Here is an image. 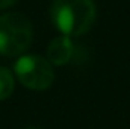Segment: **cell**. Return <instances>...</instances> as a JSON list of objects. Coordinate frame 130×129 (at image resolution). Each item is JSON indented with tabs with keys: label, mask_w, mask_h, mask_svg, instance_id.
Returning a JSON list of instances; mask_svg holds the SVG:
<instances>
[{
	"label": "cell",
	"mask_w": 130,
	"mask_h": 129,
	"mask_svg": "<svg viewBox=\"0 0 130 129\" xmlns=\"http://www.w3.org/2000/svg\"><path fill=\"white\" fill-rule=\"evenodd\" d=\"M50 15L56 29L71 38L91 29L97 11L92 0H55Z\"/></svg>",
	"instance_id": "1"
},
{
	"label": "cell",
	"mask_w": 130,
	"mask_h": 129,
	"mask_svg": "<svg viewBox=\"0 0 130 129\" xmlns=\"http://www.w3.org/2000/svg\"><path fill=\"white\" fill-rule=\"evenodd\" d=\"M32 36V23L26 15L20 12L0 15V55H21L29 49Z\"/></svg>",
	"instance_id": "2"
},
{
	"label": "cell",
	"mask_w": 130,
	"mask_h": 129,
	"mask_svg": "<svg viewBox=\"0 0 130 129\" xmlns=\"http://www.w3.org/2000/svg\"><path fill=\"white\" fill-rule=\"evenodd\" d=\"M17 79L27 88L42 91L47 90L55 81L53 67L48 59L39 55H23L14 64Z\"/></svg>",
	"instance_id": "3"
},
{
	"label": "cell",
	"mask_w": 130,
	"mask_h": 129,
	"mask_svg": "<svg viewBox=\"0 0 130 129\" xmlns=\"http://www.w3.org/2000/svg\"><path fill=\"white\" fill-rule=\"evenodd\" d=\"M74 52V46L70 36H58L55 38L48 47H47V59L50 64L55 65H65L71 61Z\"/></svg>",
	"instance_id": "4"
},
{
	"label": "cell",
	"mask_w": 130,
	"mask_h": 129,
	"mask_svg": "<svg viewBox=\"0 0 130 129\" xmlns=\"http://www.w3.org/2000/svg\"><path fill=\"white\" fill-rule=\"evenodd\" d=\"M14 87H15V81L11 70L6 67H0V100H5L11 96Z\"/></svg>",
	"instance_id": "5"
},
{
	"label": "cell",
	"mask_w": 130,
	"mask_h": 129,
	"mask_svg": "<svg viewBox=\"0 0 130 129\" xmlns=\"http://www.w3.org/2000/svg\"><path fill=\"white\" fill-rule=\"evenodd\" d=\"M17 0H0V9H5V8H9L15 3Z\"/></svg>",
	"instance_id": "6"
},
{
	"label": "cell",
	"mask_w": 130,
	"mask_h": 129,
	"mask_svg": "<svg viewBox=\"0 0 130 129\" xmlns=\"http://www.w3.org/2000/svg\"><path fill=\"white\" fill-rule=\"evenodd\" d=\"M26 129H41V128H26Z\"/></svg>",
	"instance_id": "7"
}]
</instances>
